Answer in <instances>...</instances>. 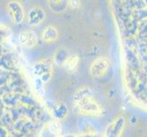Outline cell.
Instances as JSON below:
<instances>
[{"instance_id": "1", "label": "cell", "mask_w": 147, "mask_h": 137, "mask_svg": "<svg viewBox=\"0 0 147 137\" xmlns=\"http://www.w3.org/2000/svg\"><path fill=\"white\" fill-rule=\"evenodd\" d=\"M74 105L80 113L99 116L102 113V107L93 98L89 88H82L75 93Z\"/></svg>"}, {"instance_id": "2", "label": "cell", "mask_w": 147, "mask_h": 137, "mask_svg": "<svg viewBox=\"0 0 147 137\" xmlns=\"http://www.w3.org/2000/svg\"><path fill=\"white\" fill-rule=\"evenodd\" d=\"M7 10L8 16H9L10 19L13 21V23L20 24L23 22L24 10H23V7L21 6V4L19 2L16 1V0L10 1L7 4Z\"/></svg>"}, {"instance_id": "3", "label": "cell", "mask_w": 147, "mask_h": 137, "mask_svg": "<svg viewBox=\"0 0 147 137\" xmlns=\"http://www.w3.org/2000/svg\"><path fill=\"white\" fill-rule=\"evenodd\" d=\"M125 126V118L118 117L110 124L105 130L104 137H120Z\"/></svg>"}, {"instance_id": "4", "label": "cell", "mask_w": 147, "mask_h": 137, "mask_svg": "<svg viewBox=\"0 0 147 137\" xmlns=\"http://www.w3.org/2000/svg\"><path fill=\"white\" fill-rule=\"evenodd\" d=\"M109 70V62L104 58H99L92 62L90 66V72L94 78L102 77Z\"/></svg>"}, {"instance_id": "5", "label": "cell", "mask_w": 147, "mask_h": 137, "mask_svg": "<svg viewBox=\"0 0 147 137\" xmlns=\"http://www.w3.org/2000/svg\"><path fill=\"white\" fill-rule=\"evenodd\" d=\"M18 40L21 46L28 49H31L38 43V35L33 30H25L19 34Z\"/></svg>"}, {"instance_id": "6", "label": "cell", "mask_w": 147, "mask_h": 137, "mask_svg": "<svg viewBox=\"0 0 147 137\" xmlns=\"http://www.w3.org/2000/svg\"><path fill=\"white\" fill-rule=\"evenodd\" d=\"M45 17L46 12L44 9L41 7H33L28 12V23L31 26H37L43 21Z\"/></svg>"}, {"instance_id": "7", "label": "cell", "mask_w": 147, "mask_h": 137, "mask_svg": "<svg viewBox=\"0 0 147 137\" xmlns=\"http://www.w3.org/2000/svg\"><path fill=\"white\" fill-rule=\"evenodd\" d=\"M79 62L80 59L77 55H70L69 57H68L65 59V61L63 63L64 69L69 72H74L78 68Z\"/></svg>"}, {"instance_id": "8", "label": "cell", "mask_w": 147, "mask_h": 137, "mask_svg": "<svg viewBox=\"0 0 147 137\" xmlns=\"http://www.w3.org/2000/svg\"><path fill=\"white\" fill-rule=\"evenodd\" d=\"M42 36H43V39L45 41L51 42L58 38L59 33H58V30L56 29V28H54L52 26H49L44 29Z\"/></svg>"}, {"instance_id": "9", "label": "cell", "mask_w": 147, "mask_h": 137, "mask_svg": "<svg viewBox=\"0 0 147 137\" xmlns=\"http://www.w3.org/2000/svg\"><path fill=\"white\" fill-rule=\"evenodd\" d=\"M49 2L50 4H52V5H59V4H62L65 2V0H49Z\"/></svg>"}]
</instances>
